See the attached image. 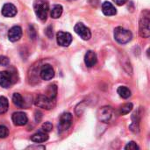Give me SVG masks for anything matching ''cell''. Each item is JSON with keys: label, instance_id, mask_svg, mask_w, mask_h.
Instances as JSON below:
<instances>
[{"label": "cell", "instance_id": "1", "mask_svg": "<svg viewBox=\"0 0 150 150\" xmlns=\"http://www.w3.org/2000/svg\"><path fill=\"white\" fill-rule=\"evenodd\" d=\"M33 10L36 16L41 21H46L49 10V4L47 0H35L33 3Z\"/></svg>", "mask_w": 150, "mask_h": 150}, {"label": "cell", "instance_id": "2", "mask_svg": "<svg viewBox=\"0 0 150 150\" xmlns=\"http://www.w3.org/2000/svg\"><path fill=\"white\" fill-rule=\"evenodd\" d=\"M132 33L121 26L116 27L114 30V38L120 44H126L132 40Z\"/></svg>", "mask_w": 150, "mask_h": 150}, {"label": "cell", "instance_id": "3", "mask_svg": "<svg viewBox=\"0 0 150 150\" xmlns=\"http://www.w3.org/2000/svg\"><path fill=\"white\" fill-rule=\"evenodd\" d=\"M35 105L42 109L50 110L55 105V99H52L47 95H38L35 99Z\"/></svg>", "mask_w": 150, "mask_h": 150}, {"label": "cell", "instance_id": "4", "mask_svg": "<svg viewBox=\"0 0 150 150\" xmlns=\"http://www.w3.org/2000/svg\"><path fill=\"white\" fill-rule=\"evenodd\" d=\"M150 19L149 14L147 12V15H143V17L140 19V25H139V33L143 38H149L150 35L149 28Z\"/></svg>", "mask_w": 150, "mask_h": 150}, {"label": "cell", "instance_id": "5", "mask_svg": "<svg viewBox=\"0 0 150 150\" xmlns=\"http://www.w3.org/2000/svg\"><path fill=\"white\" fill-rule=\"evenodd\" d=\"M72 120H73V118H72L71 113H69V112L62 113L59 120V125H58L59 132L62 133V132L68 130L72 124Z\"/></svg>", "mask_w": 150, "mask_h": 150}, {"label": "cell", "instance_id": "6", "mask_svg": "<svg viewBox=\"0 0 150 150\" xmlns=\"http://www.w3.org/2000/svg\"><path fill=\"white\" fill-rule=\"evenodd\" d=\"M113 115V109L111 106H103L98 112V119L104 123L111 121Z\"/></svg>", "mask_w": 150, "mask_h": 150}, {"label": "cell", "instance_id": "7", "mask_svg": "<svg viewBox=\"0 0 150 150\" xmlns=\"http://www.w3.org/2000/svg\"><path fill=\"white\" fill-rule=\"evenodd\" d=\"M74 30L83 40H89L91 38V30L87 26H85L83 23H77L75 25Z\"/></svg>", "mask_w": 150, "mask_h": 150}, {"label": "cell", "instance_id": "8", "mask_svg": "<svg viewBox=\"0 0 150 150\" xmlns=\"http://www.w3.org/2000/svg\"><path fill=\"white\" fill-rule=\"evenodd\" d=\"M56 40L58 45L62 47H68L72 42V36L67 32H58L56 34Z\"/></svg>", "mask_w": 150, "mask_h": 150}, {"label": "cell", "instance_id": "9", "mask_svg": "<svg viewBox=\"0 0 150 150\" xmlns=\"http://www.w3.org/2000/svg\"><path fill=\"white\" fill-rule=\"evenodd\" d=\"M13 83V76L11 72L1 71L0 72V86L3 88H9Z\"/></svg>", "mask_w": 150, "mask_h": 150}, {"label": "cell", "instance_id": "10", "mask_svg": "<svg viewBox=\"0 0 150 150\" xmlns=\"http://www.w3.org/2000/svg\"><path fill=\"white\" fill-rule=\"evenodd\" d=\"M22 36V28L18 25L12 26L8 32V39L11 42H16L20 40Z\"/></svg>", "mask_w": 150, "mask_h": 150}, {"label": "cell", "instance_id": "11", "mask_svg": "<svg viewBox=\"0 0 150 150\" xmlns=\"http://www.w3.org/2000/svg\"><path fill=\"white\" fill-rule=\"evenodd\" d=\"M40 77L43 80L48 81L51 80L54 76V70L53 69V67L49 64H45L42 66L41 69H40Z\"/></svg>", "mask_w": 150, "mask_h": 150}, {"label": "cell", "instance_id": "12", "mask_svg": "<svg viewBox=\"0 0 150 150\" xmlns=\"http://www.w3.org/2000/svg\"><path fill=\"white\" fill-rule=\"evenodd\" d=\"M11 119H12V121H13L14 125L15 126H18V127L25 125L27 123V120H28L26 114L24 113V112H14L12 114Z\"/></svg>", "mask_w": 150, "mask_h": 150}, {"label": "cell", "instance_id": "13", "mask_svg": "<svg viewBox=\"0 0 150 150\" xmlns=\"http://www.w3.org/2000/svg\"><path fill=\"white\" fill-rule=\"evenodd\" d=\"M2 14L7 18L14 17L17 14V8L12 4H5L2 8Z\"/></svg>", "mask_w": 150, "mask_h": 150}, {"label": "cell", "instance_id": "14", "mask_svg": "<svg viewBox=\"0 0 150 150\" xmlns=\"http://www.w3.org/2000/svg\"><path fill=\"white\" fill-rule=\"evenodd\" d=\"M97 61H98V58H97L96 53L91 50L87 51V53L85 54V56H84V62H85L86 66L89 68H91L97 63Z\"/></svg>", "mask_w": 150, "mask_h": 150}, {"label": "cell", "instance_id": "15", "mask_svg": "<svg viewBox=\"0 0 150 150\" xmlns=\"http://www.w3.org/2000/svg\"><path fill=\"white\" fill-rule=\"evenodd\" d=\"M102 11L105 15L106 16H113L117 13V10L116 8L114 7V5L108 2V1H105L102 4Z\"/></svg>", "mask_w": 150, "mask_h": 150}, {"label": "cell", "instance_id": "16", "mask_svg": "<svg viewBox=\"0 0 150 150\" xmlns=\"http://www.w3.org/2000/svg\"><path fill=\"white\" fill-rule=\"evenodd\" d=\"M31 140L33 142H36V143H40V142H45L46 141L48 140V135L43 132H39L35 134H33L32 137H31Z\"/></svg>", "mask_w": 150, "mask_h": 150}, {"label": "cell", "instance_id": "17", "mask_svg": "<svg viewBox=\"0 0 150 150\" xmlns=\"http://www.w3.org/2000/svg\"><path fill=\"white\" fill-rule=\"evenodd\" d=\"M62 11H63V9H62V6L61 4H55L51 9L50 15L53 18H58L62 16Z\"/></svg>", "mask_w": 150, "mask_h": 150}, {"label": "cell", "instance_id": "18", "mask_svg": "<svg viewBox=\"0 0 150 150\" xmlns=\"http://www.w3.org/2000/svg\"><path fill=\"white\" fill-rule=\"evenodd\" d=\"M12 102L13 104L19 107V108H22L25 106V101L22 98V96L19 94V93H14L13 96H12Z\"/></svg>", "mask_w": 150, "mask_h": 150}, {"label": "cell", "instance_id": "19", "mask_svg": "<svg viewBox=\"0 0 150 150\" xmlns=\"http://www.w3.org/2000/svg\"><path fill=\"white\" fill-rule=\"evenodd\" d=\"M118 94L122 98H128L131 96V91L126 86H120L118 88Z\"/></svg>", "mask_w": 150, "mask_h": 150}, {"label": "cell", "instance_id": "20", "mask_svg": "<svg viewBox=\"0 0 150 150\" xmlns=\"http://www.w3.org/2000/svg\"><path fill=\"white\" fill-rule=\"evenodd\" d=\"M9 102L5 97H0V114H4L8 111Z\"/></svg>", "mask_w": 150, "mask_h": 150}, {"label": "cell", "instance_id": "21", "mask_svg": "<svg viewBox=\"0 0 150 150\" xmlns=\"http://www.w3.org/2000/svg\"><path fill=\"white\" fill-rule=\"evenodd\" d=\"M134 108V105L132 103H127V104H124L123 105L120 106V113L121 115H126L127 113H129Z\"/></svg>", "mask_w": 150, "mask_h": 150}, {"label": "cell", "instance_id": "22", "mask_svg": "<svg viewBox=\"0 0 150 150\" xmlns=\"http://www.w3.org/2000/svg\"><path fill=\"white\" fill-rule=\"evenodd\" d=\"M56 94H57V87H56V85H54V84L50 85V86L48 87L47 96L49 97V98H52V99H55Z\"/></svg>", "mask_w": 150, "mask_h": 150}, {"label": "cell", "instance_id": "23", "mask_svg": "<svg viewBox=\"0 0 150 150\" xmlns=\"http://www.w3.org/2000/svg\"><path fill=\"white\" fill-rule=\"evenodd\" d=\"M9 134V130L6 127L0 125V139L6 138Z\"/></svg>", "mask_w": 150, "mask_h": 150}, {"label": "cell", "instance_id": "24", "mask_svg": "<svg viewBox=\"0 0 150 150\" xmlns=\"http://www.w3.org/2000/svg\"><path fill=\"white\" fill-rule=\"evenodd\" d=\"M139 146L134 142H130L129 143H127V145L125 147V149L127 150H137L139 149Z\"/></svg>", "mask_w": 150, "mask_h": 150}, {"label": "cell", "instance_id": "25", "mask_svg": "<svg viewBox=\"0 0 150 150\" xmlns=\"http://www.w3.org/2000/svg\"><path fill=\"white\" fill-rule=\"evenodd\" d=\"M53 129V125L50 123V122H45L43 125H42V130L46 133H48L50 132L51 130Z\"/></svg>", "mask_w": 150, "mask_h": 150}, {"label": "cell", "instance_id": "26", "mask_svg": "<svg viewBox=\"0 0 150 150\" xmlns=\"http://www.w3.org/2000/svg\"><path fill=\"white\" fill-rule=\"evenodd\" d=\"M10 64V60L8 57L1 55L0 56V66H8Z\"/></svg>", "mask_w": 150, "mask_h": 150}, {"label": "cell", "instance_id": "27", "mask_svg": "<svg viewBox=\"0 0 150 150\" xmlns=\"http://www.w3.org/2000/svg\"><path fill=\"white\" fill-rule=\"evenodd\" d=\"M41 118H42V113L40 112H35V120L37 122H39V121H40Z\"/></svg>", "mask_w": 150, "mask_h": 150}, {"label": "cell", "instance_id": "28", "mask_svg": "<svg viewBox=\"0 0 150 150\" xmlns=\"http://www.w3.org/2000/svg\"><path fill=\"white\" fill-rule=\"evenodd\" d=\"M127 1H128V0H113V2H114L116 4H118V5H123V4H125Z\"/></svg>", "mask_w": 150, "mask_h": 150}, {"label": "cell", "instance_id": "29", "mask_svg": "<svg viewBox=\"0 0 150 150\" xmlns=\"http://www.w3.org/2000/svg\"><path fill=\"white\" fill-rule=\"evenodd\" d=\"M69 1H74V0H69Z\"/></svg>", "mask_w": 150, "mask_h": 150}]
</instances>
